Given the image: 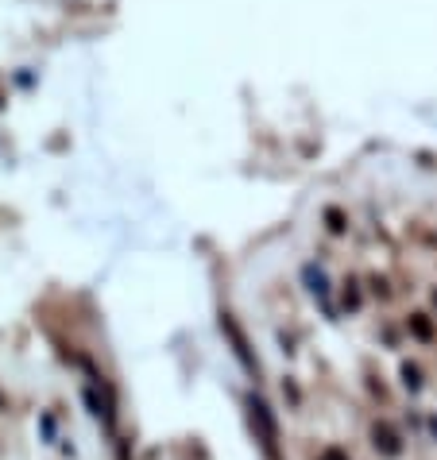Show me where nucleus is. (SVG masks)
I'll return each instance as SVG.
<instances>
[{
  "label": "nucleus",
  "instance_id": "8",
  "mask_svg": "<svg viewBox=\"0 0 437 460\" xmlns=\"http://www.w3.org/2000/svg\"><path fill=\"white\" fill-rule=\"evenodd\" d=\"M434 302H437V290H434Z\"/></svg>",
  "mask_w": 437,
  "mask_h": 460
},
{
  "label": "nucleus",
  "instance_id": "6",
  "mask_svg": "<svg viewBox=\"0 0 437 460\" xmlns=\"http://www.w3.org/2000/svg\"><path fill=\"white\" fill-rule=\"evenodd\" d=\"M318 460H348V452H345V449H336V445H329V449H321Z\"/></svg>",
  "mask_w": 437,
  "mask_h": 460
},
{
  "label": "nucleus",
  "instance_id": "3",
  "mask_svg": "<svg viewBox=\"0 0 437 460\" xmlns=\"http://www.w3.org/2000/svg\"><path fill=\"white\" fill-rule=\"evenodd\" d=\"M406 329H410V336L422 344L434 341V321H429V313H410V318H406Z\"/></svg>",
  "mask_w": 437,
  "mask_h": 460
},
{
  "label": "nucleus",
  "instance_id": "4",
  "mask_svg": "<svg viewBox=\"0 0 437 460\" xmlns=\"http://www.w3.org/2000/svg\"><path fill=\"white\" fill-rule=\"evenodd\" d=\"M399 376H403V387H406L410 394H418L422 387H426V379H422V368H418V364H410V360H403Z\"/></svg>",
  "mask_w": 437,
  "mask_h": 460
},
{
  "label": "nucleus",
  "instance_id": "1",
  "mask_svg": "<svg viewBox=\"0 0 437 460\" xmlns=\"http://www.w3.org/2000/svg\"><path fill=\"white\" fill-rule=\"evenodd\" d=\"M248 410H252V429H255V441H260L263 457L267 460H283V449H279V422L271 414V406L263 399H248Z\"/></svg>",
  "mask_w": 437,
  "mask_h": 460
},
{
  "label": "nucleus",
  "instance_id": "5",
  "mask_svg": "<svg viewBox=\"0 0 437 460\" xmlns=\"http://www.w3.org/2000/svg\"><path fill=\"white\" fill-rule=\"evenodd\" d=\"M345 306L348 310H360V290H356V283H345Z\"/></svg>",
  "mask_w": 437,
  "mask_h": 460
},
{
  "label": "nucleus",
  "instance_id": "7",
  "mask_svg": "<svg viewBox=\"0 0 437 460\" xmlns=\"http://www.w3.org/2000/svg\"><path fill=\"white\" fill-rule=\"evenodd\" d=\"M429 433H434V437H437V418H429Z\"/></svg>",
  "mask_w": 437,
  "mask_h": 460
},
{
  "label": "nucleus",
  "instance_id": "2",
  "mask_svg": "<svg viewBox=\"0 0 437 460\" xmlns=\"http://www.w3.org/2000/svg\"><path fill=\"white\" fill-rule=\"evenodd\" d=\"M371 449H376L379 457H387V460H399L406 445H403V433H399L391 422L376 418V422H371Z\"/></svg>",
  "mask_w": 437,
  "mask_h": 460
}]
</instances>
